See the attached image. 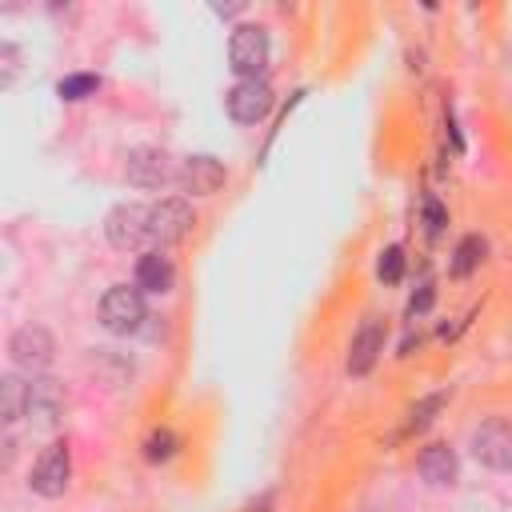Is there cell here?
<instances>
[{
	"instance_id": "6da1fadb",
	"label": "cell",
	"mask_w": 512,
	"mask_h": 512,
	"mask_svg": "<svg viewBox=\"0 0 512 512\" xmlns=\"http://www.w3.org/2000/svg\"><path fill=\"white\" fill-rule=\"evenodd\" d=\"M148 320V304H144V292L136 284H112L104 296H100V324L116 336H132L140 332Z\"/></svg>"
},
{
	"instance_id": "7a4b0ae2",
	"label": "cell",
	"mask_w": 512,
	"mask_h": 512,
	"mask_svg": "<svg viewBox=\"0 0 512 512\" xmlns=\"http://www.w3.org/2000/svg\"><path fill=\"white\" fill-rule=\"evenodd\" d=\"M268 56H272V44H268V28L264 24H236L232 28V36H228V68L240 80L264 76Z\"/></svg>"
},
{
	"instance_id": "3957f363",
	"label": "cell",
	"mask_w": 512,
	"mask_h": 512,
	"mask_svg": "<svg viewBox=\"0 0 512 512\" xmlns=\"http://www.w3.org/2000/svg\"><path fill=\"white\" fill-rule=\"evenodd\" d=\"M68 480H72V452H68V440H52V444L36 456V464H32V472H28V488H32L36 496H44V500H56V496L68 492Z\"/></svg>"
},
{
	"instance_id": "277c9868",
	"label": "cell",
	"mask_w": 512,
	"mask_h": 512,
	"mask_svg": "<svg viewBox=\"0 0 512 512\" xmlns=\"http://www.w3.org/2000/svg\"><path fill=\"white\" fill-rule=\"evenodd\" d=\"M176 172L180 168L172 164V156L164 148H156V144H140V148H132L124 156V180L132 188H144V192H156V188L172 184Z\"/></svg>"
},
{
	"instance_id": "5b68a950",
	"label": "cell",
	"mask_w": 512,
	"mask_h": 512,
	"mask_svg": "<svg viewBox=\"0 0 512 512\" xmlns=\"http://www.w3.org/2000/svg\"><path fill=\"white\" fill-rule=\"evenodd\" d=\"M52 352H56V340L44 324H20L8 336V360L28 376H40L52 364Z\"/></svg>"
},
{
	"instance_id": "8992f818",
	"label": "cell",
	"mask_w": 512,
	"mask_h": 512,
	"mask_svg": "<svg viewBox=\"0 0 512 512\" xmlns=\"http://www.w3.org/2000/svg\"><path fill=\"white\" fill-rule=\"evenodd\" d=\"M276 104V92L264 76H248V80H236L228 92H224V108L236 124H260Z\"/></svg>"
},
{
	"instance_id": "52a82bcc",
	"label": "cell",
	"mask_w": 512,
	"mask_h": 512,
	"mask_svg": "<svg viewBox=\"0 0 512 512\" xmlns=\"http://www.w3.org/2000/svg\"><path fill=\"white\" fill-rule=\"evenodd\" d=\"M104 236L112 248L120 252H136L152 240V224H148V208L144 204H116L108 216H104Z\"/></svg>"
},
{
	"instance_id": "ba28073f",
	"label": "cell",
	"mask_w": 512,
	"mask_h": 512,
	"mask_svg": "<svg viewBox=\"0 0 512 512\" xmlns=\"http://www.w3.org/2000/svg\"><path fill=\"white\" fill-rule=\"evenodd\" d=\"M468 444H472V456H476L484 468L512 472V420H508V416L484 420V424L472 432Z\"/></svg>"
},
{
	"instance_id": "9c48e42d",
	"label": "cell",
	"mask_w": 512,
	"mask_h": 512,
	"mask_svg": "<svg viewBox=\"0 0 512 512\" xmlns=\"http://www.w3.org/2000/svg\"><path fill=\"white\" fill-rule=\"evenodd\" d=\"M148 224H152V244L156 248H168V244H180L196 228V212H192L188 200L168 196V200H156L148 208Z\"/></svg>"
},
{
	"instance_id": "30bf717a",
	"label": "cell",
	"mask_w": 512,
	"mask_h": 512,
	"mask_svg": "<svg viewBox=\"0 0 512 512\" xmlns=\"http://www.w3.org/2000/svg\"><path fill=\"white\" fill-rule=\"evenodd\" d=\"M384 340H388L384 316H376V312L364 316L360 328L352 332V344H348V372H352V376H368V372L376 368L380 352H384Z\"/></svg>"
},
{
	"instance_id": "8fae6325",
	"label": "cell",
	"mask_w": 512,
	"mask_h": 512,
	"mask_svg": "<svg viewBox=\"0 0 512 512\" xmlns=\"http://www.w3.org/2000/svg\"><path fill=\"white\" fill-rule=\"evenodd\" d=\"M176 184H180L188 196H216V192L228 184V168H224L216 156L200 152V156H188V160L180 164Z\"/></svg>"
},
{
	"instance_id": "7c38bea8",
	"label": "cell",
	"mask_w": 512,
	"mask_h": 512,
	"mask_svg": "<svg viewBox=\"0 0 512 512\" xmlns=\"http://www.w3.org/2000/svg\"><path fill=\"white\" fill-rule=\"evenodd\" d=\"M416 472H420V480H424V484H432V488H452V484H456V476H460L456 448H452V444H444V440L424 444V448H420V456H416Z\"/></svg>"
},
{
	"instance_id": "4fadbf2b",
	"label": "cell",
	"mask_w": 512,
	"mask_h": 512,
	"mask_svg": "<svg viewBox=\"0 0 512 512\" xmlns=\"http://www.w3.org/2000/svg\"><path fill=\"white\" fill-rule=\"evenodd\" d=\"M64 412V392L52 376H28V416L36 424H52Z\"/></svg>"
},
{
	"instance_id": "5bb4252c",
	"label": "cell",
	"mask_w": 512,
	"mask_h": 512,
	"mask_svg": "<svg viewBox=\"0 0 512 512\" xmlns=\"http://www.w3.org/2000/svg\"><path fill=\"white\" fill-rule=\"evenodd\" d=\"M172 284H176V268L164 256V248H148L136 260V288L140 292H168Z\"/></svg>"
},
{
	"instance_id": "9a60e30c",
	"label": "cell",
	"mask_w": 512,
	"mask_h": 512,
	"mask_svg": "<svg viewBox=\"0 0 512 512\" xmlns=\"http://www.w3.org/2000/svg\"><path fill=\"white\" fill-rule=\"evenodd\" d=\"M20 416H28V380L0 376V420L4 424H16Z\"/></svg>"
},
{
	"instance_id": "2e32d148",
	"label": "cell",
	"mask_w": 512,
	"mask_h": 512,
	"mask_svg": "<svg viewBox=\"0 0 512 512\" xmlns=\"http://www.w3.org/2000/svg\"><path fill=\"white\" fill-rule=\"evenodd\" d=\"M448 404V392H428V396H420L412 408H408V416H404V428H400V436H412V432H424L432 420H436V412Z\"/></svg>"
},
{
	"instance_id": "e0dca14e",
	"label": "cell",
	"mask_w": 512,
	"mask_h": 512,
	"mask_svg": "<svg viewBox=\"0 0 512 512\" xmlns=\"http://www.w3.org/2000/svg\"><path fill=\"white\" fill-rule=\"evenodd\" d=\"M484 252H488V244H484V236H476V232H468L460 244H456V252H452V276H472L476 268H480V260H484Z\"/></svg>"
},
{
	"instance_id": "ac0fdd59",
	"label": "cell",
	"mask_w": 512,
	"mask_h": 512,
	"mask_svg": "<svg viewBox=\"0 0 512 512\" xmlns=\"http://www.w3.org/2000/svg\"><path fill=\"white\" fill-rule=\"evenodd\" d=\"M96 88H100V76H96V72H72V76H64V80L56 84V96L68 100V104H76V100L96 96Z\"/></svg>"
},
{
	"instance_id": "d6986e66",
	"label": "cell",
	"mask_w": 512,
	"mask_h": 512,
	"mask_svg": "<svg viewBox=\"0 0 512 512\" xmlns=\"http://www.w3.org/2000/svg\"><path fill=\"white\" fill-rule=\"evenodd\" d=\"M176 448H180V440H176L172 428H152L148 440H144V460L148 464H164V460L176 456Z\"/></svg>"
},
{
	"instance_id": "ffe728a7",
	"label": "cell",
	"mask_w": 512,
	"mask_h": 512,
	"mask_svg": "<svg viewBox=\"0 0 512 512\" xmlns=\"http://www.w3.org/2000/svg\"><path fill=\"white\" fill-rule=\"evenodd\" d=\"M376 276H380V284H400V280H404V248H400V244H388V248L380 252Z\"/></svg>"
},
{
	"instance_id": "44dd1931",
	"label": "cell",
	"mask_w": 512,
	"mask_h": 512,
	"mask_svg": "<svg viewBox=\"0 0 512 512\" xmlns=\"http://www.w3.org/2000/svg\"><path fill=\"white\" fill-rule=\"evenodd\" d=\"M420 212H424V228H428V236H440L444 224H448V212L440 208V200H436V196H424V200H420Z\"/></svg>"
},
{
	"instance_id": "7402d4cb",
	"label": "cell",
	"mask_w": 512,
	"mask_h": 512,
	"mask_svg": "<svg viewBox=\"0 0 512 512\" xmlns=\"http://www.w3.org/2000/svg\"><path fill=\"white\" fill-rule=\"evenodd\" d=\"M0 64H4L0 88H12V80H16V68H20V52H16V44H12V40H4V44H0Z\"/></svg>"
},
{
	"instance_id": "603a6c76",
	"label": "cell",
	"mask_w": 512,
	"mask_h": 512,
	"mask_svg": "<svg viewBox=\"0 0 512 512\" xmlns=\"http://www.w3.org/2000/svg\"><path fill=\"white\" fill-rule=\"evenodd\" d=\"M432 300H436V288L424 280V284H420V292H412V300H408V316H412V320H416V316H424V312L432 308Z\"/></svg>"
},
{
	"instance_id": "cb8c5ba5",
	"label": "cell",
	"mask_w": 512,
	"mask_h": 512,
	"mask_svg": "<svg viewBox=\"0 0 512 512\" xmlns=\"http://www.w3.org/2000/svg\"><path fill=\"white\" fill-rule=\"evenodd\" d=\"M272 504H276V492L268 488V492H260L256 500H248V504H244V512H272Z\"/></svg>"
},
{
	"instance_id": "d4e9b609",
	"label": "cell",
	"mask_w": 512,
	"mask_h": 512,
	"mask_svg": "<svg viewBox=\"0 0 512 512\" xmlns=\"http://www.w3.org/2000/svg\"><path fill=\"white\" fill-rule=\"evenodd\" d=\"M212 12H216V16H236V12H244V4H216Z\"/></svg>"
}]
</instances>
